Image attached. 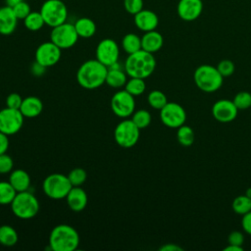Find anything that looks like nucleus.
<instances>
[{
    "mask_svg": "<svg viewBox=\"0 0 251 251\" xmlns=\"http://www.w3.org/2000/svg\"><path fill=\"white\" fill-rule=\"evenodd\" d=\"M108 68L97 59H91L83 62L77 72V83L84 89L93 90L105 83Z\"/></svg>",
    "mask_w": 251,
    "mask_h": 251,
    "instance_id": "1",
    "label": "nucleus"
},
{
    "mask_svg": "<svg viewBox=\"0 0 251 251\" xmlns=\"http://www.w3.org/2000/svg\"><path fill=\"white\" fill-rule=\"evenodd\" d=\"M155 68L154 55L143 49L129 54L125 62V72L129 77L146 78L153 74Z\"/></svg>",
    "mask_w": 251,
    "mask_h": 251,
    "instance_id": "2",
    "label": "nucleus"
},
{
    "mask_svg": "<svg viewBox=\"0 0 251 251\" xmlns=\"http://www.w3.org/2000/svg\"><path fill=\"white\" fill-rule=\"evenodd\" d=\"M48 244L53 251H75L79 245V235L72 226L60 224L51 229Z\"/></svg>",
    "mask_w": 251,
    "mask_h": 251,
    "instance_id": "3",
    "label": "nucleus"
},
{
    "mask_svg": "<svg viewBox=\"0 0 251 251\" xmlns=\"http://www.w3.org/2000/svg\"><path fill=\"white\" fill-rule=\"evenodd\" d=\"M193 79L196 86L204 92H215L219 90L224 82L223 75L216 67L211 65L199 66L193 74Z\"/></svg>",
    "mask_w": 251,
    "mask_h": 251,
    "instance_id": "4",
    "label": "nucleus"
},
{
    "mask_svg": "<svg viewBox=\"0 0 251 251\" xmlns=\"http://www.w3.org/2000/svg\"><path fill=\"white\" fill-rule=\"evenodd\" d=\"M10 205L13 214L22 220L31 219L35 217L39 211L38 199L28 190L17 192Z\"/></svg>",
    "mask_w": 251,
    "mask_h": 251,
    "instance_id": "5",
    "label": "nucleus"
},
{
    "mask_svg": "<svg viewBox=\"0 0 251 251\" xmlns=\"http://www.w3.org/2000/svg\"><path fill=\"white\" fill-rule=\"evenodd\" d=\"M73 187L68 176L60 173H54L47 176L42 183V189L45 195L53 200L66 198Z\"/></svg>",
    "mask_w": 251,
    "mask_h": 251,
    "instance_id": "6",
    "label": "nucleus"
},
{
    "mask_svg": "<svg viewBox=\"0 0 251 251\" xmlns=\"http://www.w3.org/2000/svg\"><path fill=\"white\" fill-rule=\"evenodd\" d=\"M140 136V129L131 119H123L114 129V139L123 148L133 147Z\"/></svg>",
    "mask_w": 251,
    "mask_h": 251,
    "instance_id": "7",
    "label": "nucleus"
},
{
    "mask_svg": "<svg viewBox=\"0 0 251 251\" xmlns=\"http://www.w3.org/2000/svg\"><path fill=\"white\" fill-rule=\"evenodd\" d=\"M39 12L48 26L54 27L67 22L68 8L62 0L44 1Z\"/></svg>",
    "mask_w": 251,
    "mask_h": 251,
    "instance_id": "8",
    "label": "nucleus"
},
{
    "mask_svg": "<svg viewBox=\"0 0 251 251\" xmlns=\"http://www.w3.org/2000/svg\"><path fill=\"white\" fill-rule=\"evenodd\" d=\"M78 37L75 25L67 22L52 27L50 32V40L62 50L72 48L77 42Z\"/></svg>",
    "mask_w": 251,
    "mask_h": 251,
    "instance_id": "9",
    "label": "nucleus"
},
{
    "mask_svg": "<svg viewBox=\"0 0 251 251\" xmlns=\"http://www.w3.org/2000/svg\"><path fill=\"white\" fill-rule=\"evenodd\" d=\"M110 106L112 112L119 118L126 119L130 117L135 110L134 96L126 89L117 91L111 98Z\"/></svg>",
    "mask_w": 251,
    "mask_h": 251,
    "instance_id": "10",
    "label": "nucleus"
},
{
    "mask_svg": "<svg viewBox=\"0 0 251 251\" xmlns=\"http://www.w3.org/2000/svg\"><path fill=\"white\" fill-rule=\"evenodd\" d=\"M160 119L164 126L170 128H178L186 121V112L180 104L168 102L160 110Z\"/></svg>",
    "mask_w": 251,
    "mask_h": 251,
    "instance_id": "11",
    "label": "nucleus"
},
{
    "mask_svg": "<svg viewBox=\"0 0 251 251\" xmlns=\"http://www.w3.org/2000/svg\"><path fill=\"white\" fill-rule=\"evenodd\" d=\"M25 117L19 109L3 108L0 110V131L7 135H14L21 130Z\"/></svg>",
    "mask_w": 251,
    "mask_h": 251,
    "instance_id": "12",
    "label": "nucleus"
},
{
    "mask_svg": "<svg viewBox=\"0 0 251 251\" xmlns=\"http://www.w3.org/2000/svg\"><path fill=\"white\" fill-rule=\"evenodd\" d=\"M120 57V47L112 38L102 39L96 46L95 59L107 68L118 63Z\"/></svg>",
    "mask_w": 251,
    "mask_h": 251,
    "instance_id": "13",
    "label": "nucleus"
},
{
    "mask_svg": "<svg viewBox=\"0 0 251 251\" xmlns=\"http://www.w3.org/2000/svg\"><path fill=\"white\" fill-rule=\"evenodd\" d=\"M62 55V49L51 40L41 43L35 50V61L45 68L55 66L59 63Z\"/></svg>",
    "mask_w": 251,
    "mask_h": 251,
    "instance_id": "14",
    "label": "nucleus"
},
{
    "mask_svg": "<svg viewBox=\"0 0 251 251\" xmlns=\"http://www.w3.org/2000/svg\"><path fill=\"white\" fill-rule=\"evenodd\" d=\"M238 109L233 101L227 99H220L212 106V115L220 123H229L236 119Z\"/></svg>",
    "mask_w": 251,
    "mask_h": 251,
    "instance_id": "15",
    "label": "nucleus"
},
{
    "mask_svg": "<svg viewBox=\"0 0 251 251\" xmlns=\"http://www.w3.org/2000/svg\"><path fill=\"white\" fill-rule=\"evenodd\" d=\"M203 11L202 0H179L176 7L178 17L185 22L198 19Z\"/></svg>",
    "mask_w": 251,
    "mask_h": 251,
    "instance_id": "16",
    "label": "nucleus"
},
{
    "mask_svg": "<svg viewBox=\"0 0 251 251\" xmlns=\"http://www.w3.org/2000/svg\"><path fill=\"white\" fill-rule=\"evenodd\" d=\"M134 25L136 27L144 32L154 30L159 25V18L157 14L151 10L142 9L133 16Z\"/></svg>",
    "mask_w": 251,
    "mask_h": 251,
    "instance_id": "17",
    "label": "nucleus"
},
{
    "mask_svg": "<svg viewBox=\"0 0 251 251\" xmlns=\"http://www.w3.org/2000/svg\"><path fill=\"white\" fill-rule=\"evenodd\" d=\"M18 18L16 17L13 8L10 6H3L0 8V34L10 35L17 27Z\"/></svg>",
    "mask_w": 251,
    "mask_h": 251,
    "instance_id": "18",
    "label": "nucleus"
},
{
    "mask_svg": "<svg viewBox=\"0 0 251 251\" xmlns=\"http://www.w3.org/2000/svg\"><path fill=\"white\" fill-rule=\"evenodd\" d=\"M69 208L74 212H81L87 205V194L80 186H73L66 196Z\"/></svg>",
    "mask_w": 251,
    "mask_h": 251,
    "instance_id": "19",
    "label": "nucleus"
},
{
    "mask_svg": "<svg viewBox=\"0 0 251 251\" xmlns=\"http://www.w3.org/2000/svg\"><path fill=\"white\" fill-rule=\"evenodd\" d=\"M164 44V38L156 29L146 31L141 37V49L154 54L158 52Z\"/></svg>",
    "mask_w": 251,
    "mask_h": 251,
    "instance_id": "20",
    "label": "nucleus"
},
{
    "mask_svg": "<svg viewBox=\"0 0 251 251\" xmlns=\"http://www.w3.org/2000/svg\"><path fill=\"white\" fill-rule=\"evenodd\" d=\"M43 110L42 101L36 96H27L23 99L20 111L25 118L32 119L41 114Z\"/></svg>",
    "mask_w": 251,
    "mask_h": 251,
    "instance_id": "21",
    "label": "nucleus"
},
{
    "mask_svg": "<svg viewBox=\"0 0 251 251\" xmlns=\"http://www.w3.org/2000/svg\"><path fill=\"white\" fill-rule=\"evenodd\" d=\"M126 75V73L122 71L119 68L118 63H116L108 68L105 83L112 88H121L122 86H125L127 81Z\"/></svg>",
    "mask_w": 251,
    "mask_h": 251,
    "instance_id": "22",
    "label": "nucleus"
},
{
    "mask_svg": "<svg viewBox=\"0 0 251 251\" xmlns=\"http://www.w3.org/2000/svg\"><path fill=\"white\" fill-rule=\"evenodd\" d=\"M9 182L13 185L17 192L26 191L30 187V176L25 170H13L9 176Z\"/></svg>",
    "mask_w": 251,
    "mask_h": 251,
    "instance_id": "23",
    "label": "nucleus"
},
{
    "mask_svg": "<svg viewBox=\"0 0 251 251\" xmlns=\"http://www.w3.org/2000/svg\"><path fill=\"white\" fill-rule=\"evenodd\" d=\"M74 25L79 37L89 38L92 37L96 32V25L90 18H79Z\"/></svg>",
    "mask_w": 251,
    "mask_h": 251,
    "instance_id": "24",
    "label": "nucleus"
},
{
    "mask_svg": "<svg viewBox=\"0 0 251 251\" xmlns=\"http://www.w3.org/2000/svg\"><path fill=\"white\" fill-rule=\"evenodd\" d=\"M19 235L17 230L10 225L0 226V244L6 247H12L17 244Z\"/></svg>",
    "mask_w": 251,
    "mask_h": 251,
    "instance_id": "25",
    "label": "nucleus"
},
{
    "mask_svg": "<svg viewBox=\"0 0 251 251\" xmlns=\"http://www.w3.org/2000/svg\"><path fill=\"white\" fill-rule=\"evenodd\" d=\"M122 48L126 54H132L141 49V37L137 34L129 32L122 39Z\"/></svg>",
    "mask_w": 251,
    "mask_h": 251,
    "instance_id": "26",
    "label": "nucleus"
},
{
    "mask_svg": "<svg viewBox=\"0 0 251 251\" xmlns=\"http://www.w3.org/2000/svg\"><path fill=\"white\" fill-rule=\"evenodd\" d=\"M24 25L26 29L30 31H37L40 30L43 25H45V22L42 18V15L40 12H30L24 20Z\"/></svg>",
    "mask_w": 251,
    "mask_h": 251,
    "instance_id": "27",
    "label": "nucleus"
},
{
    "mask_svg": "<svg viewBox=\"0 0 251 251\" xmlns=\"http://www.w3.org/2000/svg\"><path fill=\"white\" fill-rule=\"evenodd\" d=\"M176 138L180 145L182 146H190L193 144L195 140V133L191 126L182 125L178 128H176Z\"/></svg>",
    "mask_w": 251,
    "mask_h": 251,
    "instance_id": "28",
    "label": "nucleus"
},
{
    "mask_svg": "<svg viewBox=\"0 0 251 251\" xmlns=\"http://www.w3.org/2000/svg\"><path fill=\"white\" fill-rule=\"evenodd\" d=\"M125 89L131 94L132 96H140L141 94L144 93L146 89V83L144 78H139V77H130L126 85Z\"/></svg>",
    "mask_w": 251,
    "mask_h": 251,
    "instance_id": "29",
    "label": "nucleus"
},
{
    "mask_svg": "<svg viewBox=\"0 0 251 251\" xmlns=\"http://www.w3.org/2000/svg\"><path fill=\"white\" fill-rule=\"evenodd\" d=\"M17 194L16 189L8 181H0V205H10Z\"/></svg>",
    "mask_w": 251,
    "mask_h": 251,
    "instance_id": "30",
    "label": "nucleus"
},
{
    "mask_svg": "<svg viewBox=\"0 0 251 251\" xmlns=\"http://www.w3.org/2000/svg\"><path fill=\"white\" fill-rule=\"evenodd\" d=\"M231 208L234 213L242 216L251 211V198L246 195H239L233 199Z\"/></svg>",
    "mask_w": 251,
    "mask_h": 251,
    "instance_id": "31",
    "label": "nucleus"
},
{
    "mask_svg": "<svg viewBox=\"0 0 251 251\" xmlns=\"http://www.w3.org/2000/svg\"><path fill=\"white\" fill-rule=\"evenodd\" d=\"M131 121L139 129H143L146 128L151 124L152 117L147 110L139 109L133 112V114L131 115Z\"/></svg>",
    "mask_w": 251,
    "mask_h": 251,
    "instance_id": "32",
    "label": "nucleus"
},
{
    "mask_svg": "<svg viewBox=\"0 0 251 251\" xmlns=\"http://www.w3.org/2000/svg\"><path fill=\"white\" fill-rule=\"evenodd\" d=\"M148 104L156 110H161L169 101L167 96L161 90H152L147 96Z\"/></svg>",
    "mask_w": 251,
    "mask_h": 251,
    "instance_id": "33",
    "label": "nucleus"
},
{
    "mask_svg": "<svg viewBox=\"0 0 251 251\" xmlns=\"http://www.w3.org/2000/svg\"><path fill=\"white\" fill-rule=\"evenodd\" d=\"M68 177L73 186H81L86 180L87 174L81 168H75L69 173Z\"/></svg>",
    "mask_w": 251,
    "mask_h": 251,
    "instance_id": "34",
    "label": "nucleus"
},
{
    "mask_svg": "<svg viewBox=\"0 0 251 251\" xmlns=\"http://www.w3.org/2000/svg\"><path fill=\"white\" fill-rule=\"evenodd\" d=\"M232 101L238 110H246L251 107V93L240 91L234 96Z\"/></svg>",
    "mask_w": 251,
    "mask_h": 251,
    "instance_id": "35",
    "label": "nucleus"
},
{
    "mask_svg": "<svg viewBox=\"0 0 251 251\" xmlns=\"http://www.w3.org/2000/svg\"><path fill=\"white\" fill-rule=\"evenodd\" d=\"M216 68L219 71V73L223 75V77L230 76L235 71L234 63L232 61L228 60V59H225V60L220 61Z\"/></svg>",
    "mask_w": 251,
    "mask_h": 251,
    "instance_id": "36",
    "label": "nucleus"
},
{
    "mask_svg": "<svg viewBox=\"0 0 251 251\" xmlns=\"http://www.w3.org/2000/svg\"><path fill=\"white\" fill-rule=\"evenodd\" d=\"M14 161L7 153L0 154V175L10 174L13 171Z\"/></svg>",
    "mask_w": 251,
    "mask_h": 251,
    "instance_id": "37",
    "label": "nucleus"
},
{
    "mask_svg": "<svg viewBox=\"0 0 251 251\" xmlns=\"http://www.w3.org/2000/svg\"><path fill=\"white\" fill-rule=\"evenodd\" d=\"M12 8H13V11H14L16 17L18 18V20H24L31 12L29 5L25 0L21 1L20 3H18L17 5H15Z\"/></svg>",
    "mask_w": 251,
    "mask_h": 251,
    "instance_id": "38",
    "label": "nucleus"
},
{
    "mask_svg": "<svg viewBox=\"0 0 251 251\" xmlns=\"http://www.w3.org/2000/svg\"><path fill=\"white\" fill-rule=\"evenodd\" d=\"M126 11L130 15H135L143 9V0H124Z\"/></svg>",
    "mask_w": 251,
    "mask_h": 251,
    "instance_id": "39",
    "label": "nucleus"
},
{
    "mask_svg": "<svg viewBox=\"0 0 251 251\" xmlns=\"http://www.w3.org/2000/svg\"><path fill=\"white\" fill-rule=\"evenodd\" d=\"M22 102H23L22 96L17 92H12L6 98V107L20 110Z\"/></svg>",
    "mask_w": 251,
    "mask_h": 251,
    "instance_id": "40",
    "label": "nucleus"
},
{
    "mask_svg": "<svg viewBox=\"0 0 251 251\" xmlns=\"http://www.w3.org/2000/svg\"><path fill=\"white\" fill-rule=\"evenodd\" d=\"M227 241H228V244L242 246L243 242H244V235L239 230H233L229 233V235L227 237Z\"/></svg>",
    "mask_w": 251,
    "mask_h": 251,
    "instance_id": "41",
    "label": "nucleus"
},
{
    "mask_svg": "<svg viewBox=\"0 0 251 251\" xmlns=\"http://www.w3.org/2000/svg\"><path fill=\"white\" fill-rule=\"evenodd\" d=\"M241 226L246 233L251 235V211L242 215Z\"/></svg>",
    "mask_w": 251,
    "mask_h": 251,
    "instance_id": "42",
    "label": "nucleus"
},
{
    "mask_svg": "<svg viewBox=\"0 0 251 251\" xmlns=\"http://www.w3.org/2000/svg\"><path fill=\"white\" fill-rule=\"evenodd\" d=\"M9 148V135L0 131V154L7 153Z\"/></svg>",
    "mask_w": 251,
    "mask_h": 251,
    "instance_id": "43",
    "label": "nucleus"
},
{
    "mask_svg": "<svg viewBox=\"0 0 251 251\" xmlns=\"http://www.w3.org/2000/svg\"><path fill=\"white\" fill-rule=\"evenodd\" d=\"M45 69H46L45 67L41 66L40 64H38V63L35 61V62L32 64L30 71H31V73H32L34 75H41L42 74H44Z\"/></svg>",
    "mask_w": 251,
    "mask_h": 251,
    "instance_id": "44",
    "label": "nucleus"
},
{
    "mask_svg": "<svg viewBox=\"0 0 251 251\" xmlns=\"http://www.w3.org/2000/svg\"><path fill=\"white\" fill-rule=\"evenodd\" d=\"M159 250H160V251H182L183 249H182L180 246L176 245V244H174V243H167V244L161 246V247L159 248Z\"/></svg>",
    "mask_w": 251,
    "mask_h": 251,
    "instance_id": "45",
    "label": "nucleus"
},
{
    "mask_svg": "<svg viewBox=\"0 0 251 251\" xmlns=\"http://www.w3.org/2000/svg\"><path fill=\"white\" fill-rule=\"evenodd\" d=\"M243 246H238V245H233V244H228L226 247L224 248V251H242Z\"/></svg>",
    "mask_w": 251,
    "mask_h": 251,
    "instance_id": "46",
    "label": "nucleus"
},
{
    "mask_svg": "<svg viewBox=\"0 0 251 251\" xmlns=\"http://www.w3.org/2000/svg\"><path fill=\"white\" fill-rule=\"evenodd\" d=\"M6 1V5L10 6V7H14L15 5H17L18 3H20L23 0H5Z\"/></svg>",
    "mask_w": 251,
    "mask_h": 251,
    "instance_id": "47",
    "label": "nucleus"
},
{
    "mask_svg": "<svg viewBox=\"0 0 251 251\" xmlns=\"http://www.w3.org/2000/svg\"><path fill=\"white\" fill-rule=\"evenodd\" d=\"M245 195L248 196L249 198H251V187L247 188V190H246V192H245Z\"/></svg>",
    "mask_w": 251,
    "mask_h": 251,
    "instance_id": "48",
    "label": "nucleus"
}]
</instances>
